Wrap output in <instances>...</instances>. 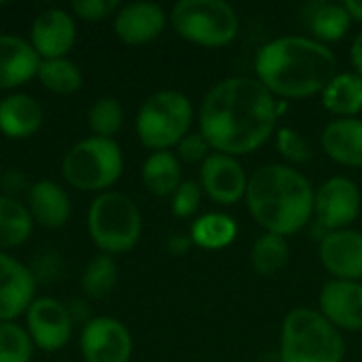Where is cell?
<instances>
[{
	"label": "cell",
	"instance_id": "cell-1",
	"mask_svg": "<svg viewBox=\"0 0 362 362\" xmlns=\"http://www.w3.org/2000/svg\"><path fill=\"white\" fill-rule=\"evenodd\" d=\"M276 95L250 76L216 83L199 108V134L216 153L235 157L257 151L278 123Z\"/></svg>",
	"mask_w": 362,
	"mask_h": 362
},
{
	"label": "cell",
	"instance_id": "cell-2",
	"mask_svg": "<svg viewBox=\"0 0 362 362\" xmlns=\"http://www.w3.org/2000/svg\"><path fill=\"white\" fill-rule=\"evenodd\" d=\"M257 78L286 100H303L325 91L337 76L335 53L308 36H282L265 42L255 59Z\"/></svg>",
	"mask_w": 362,
	"mask_h": 362
},
{
	"label": "cell",
	"instance_id": "cell-3",
	"mask_svg": "<svg viewBox=\"0 0 362 362\" xmlns=\"http://www.w3.org/2000/svg\"><path fill=\"white\" fill-rule=\"evenodd\" d=\"M314 189L295 168L269 163L248 178L246 204L252 218L276 235H295L314 214Z\"/></svg>",
	"mask_w": 362,
	"mask_h": 362
},
{
	"label": "cell",
	"instance_id": "cell-4",
	"mask_svg": "<svg viewBox=\"0 0 362 362\" xmlns=\"http://www.w3.org/2000/svg\"><path fill=\"white\" fill-rule=\"evenodd\" d=\"M346 341L320 312L299 308L282 322L280 362H344Z\"/></svg>",
	"mask_w": 362,
	"mask_h": 362
},
{
	"label": "cell",
	"instance_id": "cell-5",
	"mask_svg": "<svg viewBox=\"0 0 362 362\" xmlns=\"http://www.w3.org/2000/svg\"><path fill=\"white\" fill-rule=\"evenodd\" d=\"M89 235L104 255L132 250L142 235V214L132 197L106 191L100 193L87 214Z\"/></svg>",
	"mask_w": 362,
	"mask_h": 362
},
{
	"label": "cell",
	"instance_id": "cell-6",
	"mask_svg": "<svg viewBox=\"0 0 362 362\" xmlns=\"http://www.w3.org/2000/svg\"><path fill=\"white\" fill-rule=\"evenodd\" d=\"M193 123V106L180 91L163 89L153 93L138 110L136 132L146 148L170 151L189 134Z\"/></svg>",
	"mask_w": 362,
	"mask_h": 362
},
{
	"label": "cell",
	"instance_id": "cell-7",
	"mask_svg": "<svg viewBox=\"0 0 362 362\" xmlns=\"http://www.w3.org/2000/svg\"><path fill=\"white\" fill-rule=\"evenodd\" d=\"M123 172L121 146L110 138L89 136L76 142L62 161L66 182L78 191H104L112 187Z\"/></svg>",
	"mask_w": 362,
	"mask_h": 362
},
{
	"label": "cell",
	"instance_id": "cell-8",
	"mask_svg": "<svg viewBox=\"0 0 362 362\" xmlns=\"http://www.w3.org/2000/svg\"><path fill=\"white\" fill-rule=\"evenodd\" d=\"M170 21L176 34L202 47H225L240 30L235 8L223 0H180Z\"/></svg>",
	"mask_w": 362,
	"mask_h": 362
},
{
	"label": "cell",
	"instance_id": "cell-9",
	"mask_svg": "<svg viewBox=\"0 0 362 362\" xmlns=\"http://www.w3.org/2000/svg\"><path fill=\"white\" fill-rule=\"evenodd\" d=\"M314 214L322 229H348L361 214V191L346 176H333L314 193Z\"/></svg>",
	"mask_w": 362,
	"mask_h": 362
},
{
	"label": "cell",
	"instance_id": "cell-10",
	"mask_svg": "<svg viewBox=\"0 0 362 362\" xmlns=\"http://www.w3.org/2000/svg\"><path fill=\"white\" fill-rule=\"evenodd\" d=\"M72 322L70 310L51 297L34 299L25 312V331L32 344L45 352H57L70 341Z\"/></svg>",
	"mask_w": 362,
	"mask_h": 362
},
{
	"label": "cell",
	"instance_id": "cell-11",
	"mask_svg": "<svg viewBox=\"0 0 362 362\" xmlns=\"http://www.w3.org/2000/svg\"><path fill=\"white\" fill-rule=\"evenodd\" d=\"M132 350V335L117 318H91L81 333V352L85 362H129Z\"/></svg>",
	"mask_w": 362,
	"mask_h": 362
},
{
	"label": "cell",
	"instance_id": "cell-12",
	"mask_svg": "<svg viewBox=\"0 0 362 362\" xmlns=\"http://www.w3.org/2000/svg\"><path fill=\"white\" fill-rule=\"evenodd\" d=\"M199 182L204 193L221 206L238 204L246 197L248 189V176L240 161L223 153H210L206 157L199 170Z\"/></svg>",
	"mask_w": 362,
	"mask_h": 362
},
{
	"label": "cell",
	"instance_id": "cell-13",
	"mask_svg": "<svg viewBox=\"0 0 362 362\" xmlns=\"http://www.w3.org/2000/svg\"><path fill=\"white\" fill-rule=\"evenodd\" d=\"M318 252L333 280H362V233L352 229L329 231L320 240Z\"/></svg>",
	"mask_w": 362,
	"mask_h": 362
},
{
	"label": "cell",
	"instance_id": "cell-14",
	"mask_svg": "<svg viewBox=\"0 0 362 362\" xmlns=\"http://www.w3.org/2000/svg\"><path fill=\"white\" fill-rule=\"evenodd\" d=\"M34 291V274L11 255L0 252V322H11L28 312Z\"/></svg>",
	"mask_w": 362,
	"mask_h": 362
},
{
	"label": "cell",
	"instance_id": "cell-15",
	"mask_svg": "<svg viewBox=\"0 0 362 362\" xmlns=\"http://www.w3.org/2000/svg\"><path fill=\"white\" fill-rule=\"evenodd\" d=\"M320 314L344 331H362V284L329 280L320 291Z\"/></svg>",
	"mask_w": 362,
	"mask_h": 362
},
{
	"label": "cell",
	"instance_id": "cell-16",
	"mask_svg": "<svg viewBox=\"0 0 362 362\" xmlns=\"http://www.w3.org/2000/svg\"><path fill=\"white\" fill-rule=\"evenodd\" d=\"M76 38L74 19L62 8L42 11L30 30V45L38 53L40 59H57L66 57Z\"/></svg>",
	"mask_w": 362,
	"mask_h": 362
},
{
	"label": "cell",
	"instance_id": "cell-17",
	"mask_svg": "<svg viewBox=\"0 0 362 362\" xmlns=\"http://www.w3.org/2000/svg\"><path fill=\"white\" fill-rule=\"evenodd\" d=\"M165 11L155 2H132L117 11L115 34L127 45H146L165 28Z\"/></svg>",
	"mask_w": 362,
	"mask_h": 362
},
{
	"label": "cell",
	"instance_id": "cell-18",
	"mask_svg": "<svg viewBox=\"0 0 362 362\" xmlns=\"http://www.w3.org/2000/svg\"><path fill=\"white\" fill-rule=\"evenodd\" d=\"M40 57L34 47L19 36L0 34V89H13L38 74Z\"/></svg>",
	"mask_w": 362,
	"mask_h": 362
},
{
	"label": "cell",
	"instance_id": "cell-19",
	"mask_svg": "<svg viewBox=\"0 0 362 362\" xmlns=\"http://www.w3.org/2000/svg\"><path fill=\"white\" fill-rule=\"evenodd\" d=\"M325 153L348 168H362V119H335L320 136Z\"/></svg>",
	"mask_w": 362,
	"mask_h": 362
},
{
	"label": "cell",
	"instance_id": "cell-20",
	"mask_svg": "<svg viewBox=\"0 0 362 362\" xmlns=\"http://www.w3.org/2000/svg\"><path fill=\"white\" fill-rule=\"evenodd\" d=\"M28 210L32 221L45 229H57L70 218V197L53 180H38L28 193Z\"/></svg>",
	"mask_w": 362,
	"mask_h": 362
},
{
	"label": "cell",
	"instance_id": "cell-21",
	"mask_svg": "<svg viewBox=\"0 0 362 362\" xmlns=\"http://www.w3.org/2000/svg\"><path fill=\"white\" fill-rule=\"evenodd\" d=\"M42 125V106L28 93H11L0 100V132L6 138L23 140Z\"/></svg>",
	"mask_w": 362,
	"mask_h": 362
},
{
	"label": "cell",
	"instance_id": "cell-22",
	"mask_svg": "<svg viewBox=\"0 0 362 362\" xmlns=\"http://www.w3.org/2000/svg\"><path fill=\"white\" fill-rule=\"evenodd\" d=\"M301 17L308 25V30L322 45L341 40L352 21V17L344 4H335V2H327V0L308 2L301 11Z\"/></svg>",
	"mask_w": 362,
	"mask_h": 362
},
{
	"label": "cell",
	"instance_id": "cell-23",
	"mask_svg": "<svg viewBox=\"0 0 362 362\" xmlns=\"http://www.w3.org/2000/svg\"><path fill=\"white\" fill-rule=\"evenodd\" d=\"M322 106L339 115L341 119H352L362 112V76L356 72L337 74L322 91Z\"/></svg>",
	"mask_w": 362,
	"mask_h": 362
},
{
	"label": "cell",
	"instance_id": "cell-24",
	"mask_svg": "<svg viewBox=\"0 0 362 362\" xmlns=\"http://www.w3.org/2000/svg\"><path fill=\"white\" fill-rule=\"evenodd\" d=\"M182 172H180V161L174 153L170 151H157L153 153L144 165H142V180L144 187L157 195V197H165V195H174V191L180 187Z\"/></svg>",
	"mask_w": 362,
	"mask_h": 362
},
{
	"label": "cell",
	"instance_id": "cell-25",
	"mask_svg": "<svg viewBox=\"0 0 362 362\" xmlns=\"http://www.w3.org/2000/svg\"><path fill=\"white\" fill-rule=\"evenodd\" d=\"M32 214L15 197L0 195V252L21 246L32 233Z\"/></svg>",
	"mask_w": 362,
	"mask_h": 362
},
{
	"label": "cell",
	"instance_id": "cell-26",
	"mask_svg": "<svg viewBox=\"0 0 362 362\" xmlns=\"http://www.w3.org/2000/svg\"><path fill=\"white\" fill-rule=\"evenodd\" d=\"M238 238V225L231 216L221 212H210L199 216L191 227V240L195 246L206 250H221L233 244Z\"/></svg>",
	"mask_w": 362,
	"mask_h": 362
},
{
	"label": "cell",
	"instance_id": "cell-27",
	"mask_svg": "<svg viewBox=\"0 0 362 362\" xmlns=\"http://www.w3.org/2000/svg\"><path fill=\"white\" fill-rule=\"evenodd\" d=\"M38 81L45 89L68 95L81 89L83 85V72L81 68L68 59V57H57V59H40L38 66Z\"/></svg>",
	"mask_w": 362,
	"mask_h": 362
},
{
	"label": "cell",
	"instance_id": "cell-28",
	"mask_svg": "<svg viewBox=\"0 0 362 362\" xmlns=\"http://www.w3.org/2000/svg\"><path fill=\"white\" fill-rule=\"evenodd\" d=\"M288 242L286 238L282 235H276V233H263L252 250H250V261H252V269L259 274V276H276L288 261Z\"/></svg>",
	"mask_w": 362,
	"mask_h": 362
},
{
	"label": "cell",
	"instance_id": "cell-29",
	"mask_svg": "<svg viewBox=\"0 0 362 362\" xmlns=\"http://www.w3.org/2000/svg\"><path fill=\"white\" fill-rule=\"evenodd\" d=\"M117 263L110 255H98L89 261V265L83 272L81 286L87 297L91 299H104L112 293L117 284Z\"/></svg>",
	"mask_w": 362,
	"mask_h": 362
},
{
	"label": "cell",
	"instance_id": "cell-30",
	"mask_svg": "<svg viewBox=\"0 0 362 362\" xmlns=\"http://www.w3.org/2000/svg\"><path fill=\"white\" fill-rule=\"evenodd\" d=\"M123 125V108L117 98L104 95L98 98L89 110V129L98 138H110L121 129Z\"/></svg>",
	"mask_w": 362,
	"mask_h": 362
},
{
	"label": "cell",
	"instance_id": "cell-31",
	"mask_svg": "<svg viewBox=\"0 0 362 362\" xmlns=\"http://www.w3.org/2000/svg\"><path fill=\"white\" fill-rule=\"evenodd\" d=\"M32 361V339L15 322H0V362Z\"/></svg>",
	"mask_w": 362,
	"mask_h": 362
},
{
	"label": "cell",
	"instance_id": "cell-32",
	"mask_svg": "<svg viewBox=\"0 0 362 362\" xmlns=\"http://www.w3.org/2000/svg\"><path fill=\"white\" fill-rule=\"evenodd\" d=\"M276 146L280 155L291 163H305L312 159V151L308 140L293 127H280L276 136Z\"/></svg>",
	"mask_w": 362,
	"mask_h": 362
},
{
	"label": "cell",
	"instance_id": "cell-33",
	"mask_svg": "<svg viewBox=\"0 0 362 362\" xmlns=\"http://www.w3.org/2000/svg\"><path fill=\"white\" fill-rule=\"evenodd\" d=\"M199 204H202L199 185L193 180H185L172 195V214L178 218H189L197 212Z\"/></svg>",
	"mask_w": 362,
	"mask_h": 362
},
{
	"label": "cell",
	"instance_id": "cell-34",
	"mask_svg": "<svg viewBox=\"0 0 362 362\" xmlns=\"http://www.w3.org/2000/svg\"><path fill=\"white\" fill-rule=\"evenodd\" d=\"M70 8L74 11L76 17H81L85 21H100V19L110 17L121 6L117 0H74L70 4Z\"/></svg>",
	"mask_w": 362,
	"mask_h": 362
},
{
	"label": "cell",
	"instance_id": "cell-35",
	"mask_svg": "<svg viewBox=\"0 0 362 362\" xmlns=\"http://www.w3.org/2000/svg\"><path fill=\"white\" fill-rule=\"evenodd\" d=\"M178 157L187 163H197V161H206V157L210 155V144L206 142V138L202 134H187L180 142H178Z\"/></svg>",
	"mask_w": 362,
	"mask_h": 362
},
{
	"label": "cell",
	"instance_id": "cell-36",
	"mask_svg": "<svg viewBox=\"0 0 362 362\" xmlns=\"http://www.w3.org/2000/svg\"><path fill=\"white\" fill-rule=\"evenodd\" d=\"M191 246H193L191 235H172V238L168 240V252L174 255V257L187 255V252L191 250Z\"/></svg>",
	"mask_w": 362,
	"mask_h": 362
},
{
	"label": "cell",
	"instance_id": "cell-37",
	"mask_svg": "<svg viewBox=\"0 0 362 362\" xmlns=\"http://www.w3.org/2000/svg\"><path fill=\"white\" fill-rule=\"evenodd\" d=\"M350 59H352V66L356 68V74L362 76V32L354 38V42L350 47Z\"/></svg>",
	"mask_w": 362,
	"mask_h": 362
},
{
	"label": "cell",
	"instance_id": "cell-38",
	"mask_svg": "<svg viewBox=\"0 0 362 362\" xmlns=\"http://www.w3.org/2000/svg\"><path fill=\"white\" fill-rule=\"evenodd\" d=\"M344 6H346V11L350 13L352 19L362 21V0H346Z\"/></svg>",
	"mask_w": 362,
	"mask_h": 362
},
{
	"label": "cell",
	"instance_id": "cell-39",
	"mask_svg": "<svg viewBox=\"0 0 362 362\" xmlns=\"http://www.w3.org/2000/svg\"><path fill=\"white\" fill-rule=\"evenodd\" d=\"M265 362H274V361H265Z\"/></svg>",
	"mask_w": 362,
	"mask_h": 362
}]
</instances>
